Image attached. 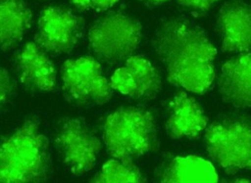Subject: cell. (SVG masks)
Wrapping results in <instances>:
<instances>
[{
  "mask_svg": "<svg viewBox=\"0 0 251 183\" xmlns=\"http://www.w3.org/2000/svg\"><path fill=\"white\" fill-rule=\"evenodd\" d=\"M155 50L170 82L194 93L210 88L217 51L200 29L183 20H169L157 30Z\"/></svg>",
  "mask_w": 251,
  "mask_h": 183,
  "instance_id": "6da1fadb",
  "label": "cell"
},
{
  "mask_svg": "<svg viewBox=\"0 0 251 183\" xmlns=\"http://www.w3.org/2000/svg\"><path fill=\"white\" fill-rule=\"evenodd\" d=\"M49 165L48 142L35 120H26L2 143L0 181H41Z\"/></svg>",
  "mask_w": 251,
  "mask_h": 183,
  "instance_id": "7a4b0ae2",
  "label": "cell"
},
{
  "mask_svg": "<svg viewBox=\"0 0 251 183\" xmlns=\"http://www.w3.org/2000/svg\"><path fill=\"white\" fill-rule=\"evenodd\" d=\"M156 140L152 114L133 107L122 108L104 123V142L110 155L123 160H131L151 151Z\"/></svg>",
  "mask_w": 251,
  "mask_h": 183,
  "instance_id": "3957f363",
  "label": "cell"
},
{
  "mask_svg": "<svg viewBox=\"0 0 251 183\" xmlns=\"http://www.w3.org/2000/svg\"><path fill=\"white\" fill-rule=\"evenodd\" d=\"M213 160L228 173L251 170V120L229 117L212 123L205 134Z\"/></svg>",
  "mask_w": 251,
  "mask_h": 183,
  "instance_id": "277c9868",
  "label": "cell"
},
{
  "mask_svg": "<svg viewBox=\"0 0 251 183\" xmlns=\"http://www.w3.org/2000/svg\"><path fill=\"white\" fill-rule=\"evenodd\" d=\"M140 39L139 23L121 13L103 17L88 32L90 49L97 58L105 62H120L131 57Z\"/></svg>",
  "mask_w": 251,
  "mask_h": 183,
  "instance_id": "5b68a950",
  "label": "cell"
},
{
  "mask_svg": "<svg viewBox=\"0 0 251 183\" xmlns=\"http://www.w3.org/2000/svg\"><path fill=\"white\" fill-rule=\"evenodd\" d=\"M61 80L67 97L78 104H104L112 96L111 82L103 74L101 65L91 57L66 61Z\"/></svg>",
  "mask_w": 251,
  "mask_h": 183,
  "instance_id": "8992f818",
  "label": "cell"
},
{
  "mask_svg": "<svg viewBox=\"0 0 251 183\" xmlns=\"http://www.w3.org/2000/svg\"><path fill=\"white\" fill-rule=\"evenodd\" d=\"M56 144L66 166L75 175L91 170L101 150L99 139L79 119H70L60 127Z\"/></svg>",
  "mask_w": 251,
  "mask_h": 183,
  "instance_id": "52a82bcc",
  "label": "cell"
},
{
  "mask_svg": "<svg viewBox=\"0 0 251 183\" xmlns=\"http://www.w3.org/2000/svg\"><path fill=\"white\" fill-rule=\"evenodd\" d=\"M83 21L63 7H47L39 17L34 42L47 53L62 54L76 45Z\"/></svg>",
  "mask_w": 251,
  "mask_h": 183,
  "instance_id": "ba28073f",
  "label": "cell"
},
{
  "mask_svg": "<svg viewBox=\"0 0 251 183\" xmlns=\"http://www.w3.org/2000/svg\"><path fill=\"white\" fill-rule=\"evenodd\" d=\"M110 82L113 89L137 99H150L161 88L159 71L149 60L141 56L127 58L112 74Z\"/></svg>",
  "mask_w": 251,
  "mask_h": 183,
  "instance_id": "9c48e42d",
  "label": "cell"
},
{
  "mask_svg": "<svg viewBox=\"0 0 251 183\" xmlns=\"http://www.w3.org/2000/svg\"><path fill=\"white\" fill-rule=\"evenodd\" d=\"M222 48L226 52L251 51V3L225 5L218 17Z\"/></svg>",
  "mask_w": 251,
  "mask_h": 183,
  "instance_id": "30bf717a",
  "label": "cell"
},
{
  "mask_svg": "<svg viewBox=\"0 0 251 183\" xmlns=\"http://www.w3.org/2000/svg\"><path fill=\"white\" fill-rule=\"evenodd\" d=\"M208 118L200 105L185 92L176 93L169 102L166 129L170 137L194 138L206 128Z\"/></svg>",
  "mask_w": 251,
  "mask_h": 183,
  "instance_id": "8fae6325",
  "label": "cell"
},
{
  "mask_svg": "<svg viewBox=\"0 0 251 183\" xmlns=\"http://www.w3.org/2000/svg\"><path fill=\"white\" fill-rule=\"evenodd\" d=\"M21 81L27 87L51 91L56 84V69L47 52L35 42L27 43L16 59Z\"/></svg>",
  "mask_w": 251,
  "mask_h": 183,
  "instance_id": "7c38bea8",
  "label": "cell"
},
{
  "mask_svg": "<svg viewBox=\"0 0 251 183\" xmlns=\"http://www.w3.org/2000/svg\"><path fill=\"white\" fill-rule=\"evenodd\" d=\"M219 89L231 105L251 107V53L233 57L222 67Z\"/></svg>",
  "mask_w": 251,
  "mask_h": 183,
  "instance_id": "4fadbf2b",
  "label": "cell"
},
{
  "mask_svg": "<svg viewBox=\"0 0 251 183\" xmlns=\"http://www.w3.org/2000/svg\"><path fill=\"white\" fill-rule=\"evenodd\" d=\"M161 181L168 183L217 182L218 174L212 163L202 158L177 157L165 166Z\"/></svg>",
  "mask_w": 251,
  "mask_h": 183,
  "instance_id": "5bb4252c",
  "label": "cell"
},
{
  "mask_svg": "<svg viewBox=\"0 0 251 183\" xmlns=\"http://www.w3.org/2000/svg\"><path fill=\"white\" fill-rule=\"evenodd\" d=\"M31 12L22 0H1L0 39L3 50L17 44L29 27Z\"/></svg>",
  "mask_w": 251,
  "mask_h": 183,
  "instance_id": "9a60e30c",
  "label": "cell"
},
{
  "mask_svg": "<svg viewBox=\"0 0 251 183\" xmlns=\"http://www.w3.org/2000/svg\"><path fill=\"white\" fill-rule=\"evenodd\" d=\"M92 181L99 183H138L143 182L144 178L131 160H123L115 158L103 164Z\"/></svg>",
  "mask_w": 251,
  "mask_h": 183,
  "instance_id": "2e32d148",
  "label": "cell"
},
{
  "mask_svg": "<svg viewBox=\"0 0 251 183\" xmlns=\"http://www.w3.org/2000/svg\"><path fill=\"white\" fill-rule=\"evenodd\" d=\"M118 0H72L73 4L81 10L104 11L113 6Z\"/></svg>",
  "mask_w": 251,
  "mask_h": 183,
  "instance_id": "e0dca14e",
  "label": "cell"
},
{
  "mask_svg": "<svg viewBox=\"0 0 251 183\" xmlns=\"http://www.w3.org/2000/svg\"><path fill=\"white\" fill-rule=\"evenodd\" d=\"M218 1L220 0H177L181 6L198 12L208 11Z\"/></svg>",
  "mask_w": 251,
  "mask_h": 183,
  "instance_id": "ac0fdd59",
  "label": "cell"
},
{
  "mask_svg": "<svg viewBox=\"0 0 251 183\" xmlns=\"http://www.w3.org/2000/svg\"><path fill=\"white\" fill-rule=\"evenodd\" d=\"M12 90V82L9 73L6 71V69H1V75H0V91H1V102L2 104L5 103V101L8 99L10 93Z\"/></svg>",
  "mask_w": 251,
  "mask_h": 183,
  "instance_id": "d6986e66",
  "label": "cell"
},
{
  "mask_svg": "<svg viewBox=\"0 0 251 183\" xmlns=\"http://www.w3.org/2000/svg\"><path fill=\"white\" fill-rule=\"evenodd\" d=\"M145 2H148V3H153V4H158V3H163L165 1H168V0H143Z\"/></svg>",
  "mask_w": 251,
  "mask_h": 183,
  "instance_id": "ffe728a7",
  "label": "cell"
}]
</instances>
